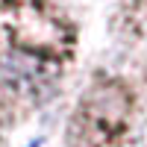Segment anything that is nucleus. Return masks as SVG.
Listing matches in <instances>:
<instances>
[{"instance_id":"f03ea898","label":"nucleus","mask_w":147,"mask_h":147,"mask_svg":"<svg viewBox=\"0 0 147 147\" xmlns=\"http://www.w3.org/2000/svg\"><path fill=\"white\" fill-rule=\"evenodd\" d=\"M132 94L121 80L94 82L80 100L77 127L85 147H121L129 129Z\"/></svg>"},{"instance_id":"f257e3e1","label":"nucleus","mask_w":147,"mask_h":147,"mask_svg":"<svg viewBox=\"0 0 147 147\" xmlns=\"http://www.w3.org/2000/svg\"><path fill=\"white\" fill-rule=\"evenodd\" d=\"M77 50V24L62 0H0V68L35 88L59 77Z\"/></svg>"}]
</instances>
